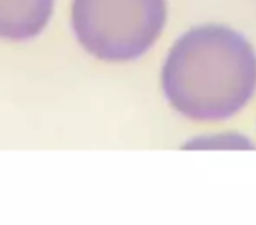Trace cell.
I'll use <instances>...</instances> for the list:
<instances>
[{
    "label": "cell",
    "mask_w": 256,
    "mask_h": 225,
    "mask_svg": "<svg viewBox=\"0 0 256 225\" xmlns=\"http://www.w3.org/2000/svg\"><path fill=\"white\" fill-rule=\"evenodd\" d=\"M167 20L165 0H74L72 29L90 55L106 62L142 57Z\"/></svg>",
    "instance_id": "cell-2"
},
{
    "label": "cell",
    "mask_w": 256,
    "mask_h": 225,
    "mask_svg": "<svg viewBox=\"0 0 256 225\" xmlns=\"http://www.w3.org/2000/svg\"><path fill=\"white\" fill-rule=\"evenodd\" d=\"M54 0H0V39L26 41L46 29Z\"/></svg>",
    "instance_id": "cell-3"
},
{
    "label": "cell",
    "mask_w": 256,
    "mask_h": 225,
    "mask_svg": "<svg viewBox=\"0 0 256 225\" xmlns=\"http://www.w3.org/2000/svg\"><path fill=\"white\" fill-rule=\"evenodd\" d=\"M168 102L193 120H224L256 90V53L226 27H196L172 46L164 65Z\"/></svg>",
    "instance_id": "cell-1"
}]
</instances>
